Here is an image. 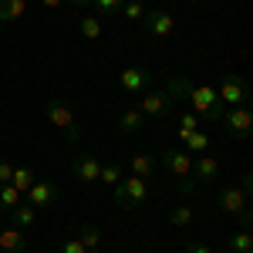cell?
Wrapping results in <instances>:
<instances>
[{"label": "cell", "instance_id": "19", "mask_svg": "<svg viewBox=\"0 0 253 253\" xmlns=\"http://www.w3.org/2000/svg\"><path fill=\"white\" fill-rule=\"evenodd\" d=\"M156 172V159L145 156V152H135L132 156V175H138V179H145L149 182V175Z\"/></svg>", "mask_w": 253, "mask_h": 253}, {"label": "cell", "instance_id": "29", "mask_svg": "<svg viewBox=\"0 0 253 253\" xmlns=\"http://www.w3.org/2000/svg\"><path fill=\"white\" fill-rule=\"evenodd\" d=\"M98 3V14L101 17H115V14H122V3L125 0H95Z\"/></svg>", "mask_w": 253, "mask_h": 253}, {"label": "cell", "instance_id": "8", "mask_svg": "<svg viewBox=\"0 0 253 253\" xmlns=\"http://www.w3.org/2000/svg\"><path fill=\"white\" fill-rule=\"evenodd\" d=\"M216 206H219L223 213H230V216H240L243 210H250V196L243 193L240 186H223L219 196H216Z\"/></svg>", "mask_w": 253, "mask_h": 253}, {"label": "cell", "instance_id": "36", "mask_svg": "<svg viewBox=\"0 0 253 253\" xmlns=\"http://www.w3.org/2000/svg\"><path fill=\"white\" fill-rule=\"evenodd\" d=\"M41 3H44L47 10H58V7H61V3H64V0H41Z\"/></svg>", "mask_w": 253, "mask_h": 253}, {"label": "cell", "instance_id": "7", "mask_svg": "<svg viewBox=\"0 0 253 253\" xmlns=\"http://www.w3.org/2000/svg\"><path fill=\"white\" fill-rule=\"evenodd\" d=\"M24 203L34 210H47L51 203H58V182L51 179H34V186L24 193Z\"/></svg>", "mask_w": 253, "mask_h": 253}, {"label": "cell", "instance_id": "18", "mask_svg": "<svg viewBox=\"0 0 253 253\" xmlns=\"http://www.w3.org/2000/svg\"><path fill=\"white\" fill-rule=\"evenodd\" d=\"M34 179H38V175H34V169H31V166H14L10 186H14V189H17V193L24 196L27 189H31V186H34Z\"/></svg>", "mask_w": 253, "mask_h": 253}, {"label": "cell", "instance_id": "30", "mask_svg": "<svg viewBox=\"0 0 253 253\" xmlns=\"http://www.w3.org/2000/svg\"><path fill=\"white\" fill-rule=\"evenodd\" d=\"M122 14H125V20H142V0H125L122 3Z\"/></svg>", "mask_w": 253, "mask_h": 253}, {"label": "cell", "instance_id": "28", "mask_svg": "<svg viewBox=\"0 0 253 253\" xmlns=\"http://www.w3.org/2000/svg\"><path fill=\"white\" fill-rule=\"evenodd\" d=\"M179 125H182V128H179V138L186 142V138H189L196 128H199V115H196V112H186V115L179 118Z\"/></svg>", "mask_w": 253, "mask_h": 253}, {"label": "cell", "instance_id": "33", "mask_svg": "<svg viewBox=\"0 0 253 253\" xmlns=\"http://www.w3.org/2000/svg\"><path fill=\"white\" fill-rule=\"evenodd\" d=\"M186 253H210V247L199 243V240H189V243H186Z\"/></svg>", "mask_w": 253, "mask_h": 253}, {"label": "cell", "instance_id": "6", "mask_svg": "<svg viewBox=\"0 0 253 253\" xmlns=\"http://www.w3.org/2000/svg\"><path fill=\"white\" fill-rule=\"evenodd\" d=\"M145 199H149V186H145V179L128 175V179H118V182H115V203H118V206H142Z\"/></svg>", "mask_w": 253, "mask_h": 253}, {"label": "cell", "instance_id": "21", "mask_svg": "<svg viewBox=\"0 0 253 253\" xmlns=\"http://www.w3.org/2000/svg\"><path fill=\"white\" fill-rule=\"evenodd\" d=\"M10 213H14V226H17V230H27V226H34V219H38V210H34V206H27V203L14 206Z\"/></svg>", "mask_w": 253, "mask_h": 253}, {"label": "cell", "instance_id": "9", "mask_svg": "<svg viewBox=\"0 0 253 253\" xmlns=\"http://www.w3.org/2000/svg\"><path fill=\"white\" fill-rule=\"evenodd\" d=\"M138 112L145 118H162L172 112V98L166 95V91H142V101H138Z\"/></svg>", "mask_w": 253, "mask_h": 253}, {"label": "cell", "instance_id": "15", "mask_svg": "<svg viewBox=\"0 0 253 253\" xmlns=\"http://www.w3.org/2000/svg\"><path fill=\"white\" fill-rule=\"evenodd\" d=\"M196 81L189 78V75H175L169 84H166V95L172 98V101H189V91H193Z\"/></svg>", "mask_w": 253, "mask_h": 253}, {"label": "cell", "instance_id": "4", "mask_svg": "<svg viewBox=\"0 0 253 253\" xmlns=\"http://www.w3.org/2000/svg\"><path fill=\"white\" fill-rule=\"evenodd\" d=\"M223 125H226V135L236 138V142H247L253 132V112L247 105H233V108H223V118H219Z\"/></svg>", "mask_w": 253, "mask_h": 253}, {"label": "cell", "instance_id": "38", "mask_svg": "<svg viewBox=\"0 0 253 253\" xmlns=\"http://www.w3.org/2000/svg\"><path fill=\"white\" fill-rule=\"evenodd\" d=\"M0 230H3V219H0Z\"/></svg>", "mask_w": 253, "mask_h": 253}, {"label": "cell", "instance_id": "14", "mask_svg": "<svg viewBox=\"0 0 253 253\" xmlns=\"http://www.w3.org/2000/svg\"><path fill=\"white\" fill-rule=\"evenodd\" d=\"M24 247H27L24 230H17V226H10V230L3 226V230H0V250H3V253H20Z\"/></svg>", "mask_w": 253, "mask_h": 253}, {"label": "cell", "instance_id": "35", "mask_svg": "<svg viewBox=\"0 0 253 253\" xmlns=\"http://www.w3.org/2000/svg\"><path fill=\"white\" fill-rule=\"evenodd\" d=\"M250 223H253V213H250V210H243V213H240V226L250 230Z\"/></svg>", "mask_w": 253, "mask_h": 253}, {"label": "cell", "instance_id": "1", "mask_svg": "<svg viewBox=\"0 0 253 253\" xmlns=\"http://www.w3.org/2000/svg\"><path fill=\"white\" fill-rule=\"evenodd\" d=\"M162 169L172 175V179H179V182H175V186H179V193H182V196H193L196 182H193V156H189V152L166 149V152H162Z\"/></svg>", "mask_w": 253, "mask_h": 253}, {"label": "cell", "instance_id": "24", "mask_svg": "<svg viewBox=\"0 0 253 253\" xmlns=\"http://www.w3.org/2000/svg\"><path fill=\"white\" fill-rule=\"evenodd\" d=\"M20 203H24V196H20L10 182H3V186H0V206H3V210H14Z\"/></svg>", "mask_w": 253, "mask_h": 253}, {"label": "cell", "instance_id": "27", "mask_svg": "<svg viewBox=\"0 0 253 253\" xmlns=\"http://www.w3.org/2000/svg\"><path fill=\"white\" fill-rule=\"evenodd\" d=\"M169 223L179 226V230H182V226H189V223H193V206H175L172 213H169Z\"/></svg>", "mask_w": 253, "mask_h": 253}, {"label": "cell", "instance_id": "37", "mask_svg": "<svg viewBox=\"0 0 253 253\" xmlns=\"http://www.w3.org/2000/svg\"><path fill=\"white\" fill-rule=\"evenodd\" d=\"M71 3H75V7H91L95 0H71Z\"/></svg>", "mask_w": 253, "mask_h": 253}, {"label": "cell", "instance_id": "32", "mask_svg": "<svg viewBox=\"0 0 253 253\" xmlns=\"http://www.w3.org/2000/svg\"><path fill=\"white\" fill-rule=\"evenodd\" d=\"M10 175H14V162L0 159V186H3V182H10Z\"/></svg>", "mask_w": 253, "mask_h": 253}, {"label": "cell", "instance_id": "2", "mask_svg": "<svg viewBox=\"0 0 253 253\" xmlns=\"http://www.w3.org/2000/svg\"><path fill=\"white\" fill-rule=\"evenodd\" d=\"M189 105H193V112L203 118V122H219V118H223V108H226V105L219 101L213 84H193Z\"/></svg>", "mask_w": 253, "mask_h": 253}, {"label": "cell", "instance_id": "23", "mask_svg": "<svg viewBox=\"0 0 253 253\" xmlns=\"http://www.w3.org/2000/svg\"><path fill=\"white\" fill-rule=\"evenodd\" d=\"M230 253H253V236L250 230H240L230 236Z\"/></svg>", "mask_w": 253, "mask_h": 253}, {"label": "cell", "instance_id": "13", "mask_svg": "<svg viewBox=\"0 0 253 253\" xmlns=\"http://www.w3.org/2000/svg\"><path fill=\"white\" fill-rule=\"evenodd\" d=\"M219 162L213 156H193V182H216Z\"/></svg>", "mask_w": 253, "mask_h": 253}, {"label": "cell", "instance_id": "12", "mask_svg": "<svg viewBox=\"0 0 253 253\" xmlns=\"http://www.w3.org/2000/svg\"><path fill=\"white\" fill-rule=\"evenodd\" d=\"M98 172H101V162L95 156H78L71 162V175L78 182H98Z\"/></svg>", "mask_w": 253, "mask_h": 253}, {"label": "cell", "instance_id": "22", "mask_svg": "<svg viewBox=\"0 0 253 253\" xmlns=\"http://www.w3.org/2000/svg\"><path fill=\"white\" fill-rule=\"evenodd\" d=\"M186 152H189V156H206V152H210V135L196 128L193 135L186 138Z\"/></svg>", "mask_w": 253, "mask_h": 253}, {"label": "cell", "instance_id": "34", "mask_svg": "<svg viewBox=\"0 0 253 253\" xmlns=\"http://www.w3.org/2000/svg\"><path fill=\"white\" fill-rule=\"evenodd\" d=\"M240 189H243L247 196H253V175H250V172H243V179H240Z\"/></svg>", "mask_w": 253, "mask_h": 253}, {"label": "cell", "instance_id": "10", "mask_svg": "<svg viewBox=\"0 0 253 253\" xmlns=\"http://www.w3.org/2000/svg\"><path fill=\"white\" fill-rule=\"evenodd\" d=\"M118 84H122V91H128V95H142V91H149V84H152V71H149V68H125V71L118 75Z\"/></svg>", "mask_w": 253, "mask_h": 253}, {"label": "cell", "instance_id": "17", "mask_svg": "<svg viewBox=\"0 0 253 253\" xmlns=\"http://www.w3.org/2000/svg\"><path fill=\"white\" fill-rule=\"evenodd\" d=\"M78 240H81V247H84L88 253H101V230H98L95 223H84Z\"/></svg>", "mask_w": 253, "mask_h": 253}, {"label": "cell", "instance_id": "25", "mask_svg": "<svg viewBox=\"0 0 253 253\" xmlns=\"http://www.w3.org/2000/svg\"><path fill=\"white\" fill-rule=\"evenodd\" d=\"M78 31H81V34H84L88 41H98V38H101V20L88 14V17H81V20H78Z\"/></svg>", "mask_w": 253, "mask_h": 253}, {"label": "cell", "instance_id": "3", "mask_svg": "<svg viewBox=\"0 0 253 253\" xmlns=\"http://www.w3.org/2000/svg\"><path fill=\"white\" fill-rule=\"evenodd\" d=\"M44 115H47V122H51L54 128L64 132L68 142H78V138H81V128H78V122H75V115H71V108H68V101L51 98V101L44 105Z\"/></svg>", "mask_w": 253, "mask_h": 253}, {"label": "cell", "instance_id": "31", "mask_svg": "<svg viewBox=\"0 0 253 253\" xmlns=\"http://www.w3.org/2000/svg\"><path fill=\"white\" fill-rule=\"evenodd\" d=\"M58 253H88V250L81 247V240H78V236H68V240H64V243L58 247Z\"/></svg>", "mask_w": 253, "mask_h": 253}, {"label": "cell", "instance_id": "39", "mask_svg": "<svg viewBox=\"0 0 253 253\" xmlns=\"http://www.w3.org/2000/svg\"><path fill=\"white\" fill-rule=\"evenodd\" d=\"M226 253H230V250H226Z\"/></svg>", "mask_w": 253, "mask_h": 253}, {"label": "cell", "instance_id": "20", "mask_svg": "<svg viewBox=\"0 0 253 253\" xmlns=\"http://www.w3.org/2000/svg\"><path fill=\"white\" fill-rule=\"evenodd\" d=\"M27 10V0H0V24L3 20H20Z\"/></svg>", "mask_w": 253, "mask_h": 253}, {"label": "cell", "instance_id": "26", "mask_svg": "<svg viewBox=\"0 0 253 253\" xmlns=\"http://www.w3.org/2000/svg\"><path fill=\"white\" fill-rule=\"evenodd\" d=\"M118 179H122V166H118V162H101L98 182H105V186H115Z\"/></svg>", "mask_w": 253, "mask_h": 253}, {"label": "cell", "instance_id": "11", "mask_svg": "<svg viewBox=\"0 0 253 253\" xmlns=\"http://www.w3.org/2000/svg\"><path fill=\"white\" fill-rule=\"evenodd\" d=\"M142 27H145L149 34H156V38H169L175 20H172L169 10H149V14H142Z\"/></svg>", "mask_w": 253, "mask_h": 253}, {"label": "cell", "instance_id": "16", "mask_svg": "<svg viewBox=\"0 0 253 253\" xmlns=\"http://www.w3.org/2000/svg\"><path fill=\"white\" fill-rule=\"evenodd\" d=\"M145 122H149V118L142 115L138 108H125V112L118 115V128H122V132H128V135H135V132L145 128Z\"/></svg>", "mask_w": 253, "mask_h": 253}, {"label": "cell", "instance_id": "5", "mask_svg": "<svg viewBox=\"0 0 253 253\" xmlns=\"http://www.w3.org/2000/svg\"><path fill=\"white\" fill-rule=\"evenodd\" d=\"M216 95H219V101H223L226 108H233V105H247V101H250V81L243 78V75H226V78L219 81Z\"/></svg>", "mask_w": 253, "mask_h": 253}]
</instances>
